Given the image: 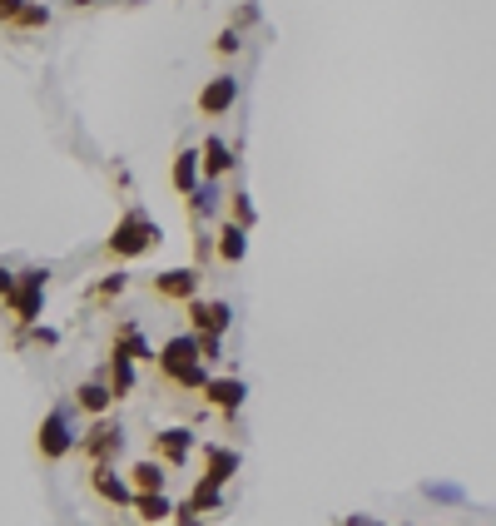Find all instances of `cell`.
I'll return each mask as SVG.
<instances>
[{"instance_id":"6da1fadb","label":"cell","mask_w":496,"mask_h":526,"mask_svg":"<svg viewBox=\"0 0 496 526\" xmlns=\"http://www.w3.org/2000/svg\"><path fill=\"white\" fill-rule=\"evenodd\" d=\"M154 368H159V378L169 383V388H179V393H204L209 388V363H204V348H199V333H174L164 348H159V358H154Z\"/></svg>"},{"instance_id":"7a4b0ae2","label":"cell","mask_w":496,"mask_h":526,"mask_svg":"<svg viewBox=\"0 0 496 526\" xmlns=\"http://www.w3.org/2000/svg\"><path fill=\"white\" fill-rule=\"evenodd\" d=\"M159 239H164V234H159V224H154L144 209H124L120 224H115V229H110V239H105V254H110V259H120V263L144 259Z\"/></svg>"},{"instance_id":"3957f363","label":"cell","mask_w":496,"mask_h":526,"mask_svg":"<svg viewBox=\"0 0 496 526\" xmlns=\"http://www.w3.org/2000/svg\"><path fill=\"white\" fill-rule=\"evenodd\" d=\"M70 407L75 402H60V407H50L45 417H40V427H35V457L40 462H65L75 447H80V432H75V417H70Z\"/></svg>"},{"instance_id":"277c9868","label":"cell","mask_w":496,"mask_h":526,"mask_svg":"<svg viewBox=\"0 0 496 526\" xmlns=\"http://www.w3.org/2000/svg\"><path fill=\"white\" fill-rule=\"evenodd\" d=\"M45 293H50V268H20V278H15V298L5 303V313H10V323L15 328H35V318H40V308H45Z\"/></svg>"},{"instance_id":"5b68a950","label":"cell","mask_w":496,"mask_h":526,"mask_svg":"<svg viewBox=\"0 0 496 526\" xmlns=\"http://www.w3.org/2000/svg\"><path fill=\"white\" fill-rule=\"evenodd\" d=\"M75 452H80L90 467H95V462H120V452H124V427L115 422V417H110V412H105V417H95V422L80 432V447H75Z\"/></svg>"},{"instance_id":"8992f818","label":"cell","mask_w":496,"mask_h":526,"mask_svg":"<svg viewBox=\"0 0 496 526\" xmlns=\"http://www.w3.org/2000/svg\"><path fill=\"white\" fill-rule=\"evenodd\" d=\"M184 313H189V333H199V338H224L234 328V308L224 298H194V303H184Z\"/></svg>"},{"instance_id":"52a82bcc","label":"cell","mask_w":496,"mask_h":526,"mask_svg":"<svg viewBox=\"0 0 496 526\" xmlns=\"http://www.w3.org/2000/svg\"><path fill=\"white\" fill-rule=\"evenodd\" d=\"M199 283H204L199 263H194V268H164V273L149 278V288H154L159 303H194V298H199Z\"/></svg>"},{"instance_id":"ba28073f","label":"cell","mask_w":496,"mask_h":526,"mask_svg":"<svg viewBox=\"0 0 496 526\" xmlns=\"http://www.w3.org/2000/svg\"><path fill=\"white\" fill-rule=\"evenodd\" d=\"M194 447H199V437H194L189 427H159V432L149 437V457H159L164 467H184V462L194 457Z\"/></svg>"},{"instance_id":"9c48e42d","label":"cell","mask_w":496,"mask_h":526,"mask_svg":"<svg viewBox=\"0 0 496 526\" xmlns=\"http://www.w3.org/2000/svg\"><path fill=\"white\" fill-rule=\"evenodd\" d=\"M234 105H239V80H234V75L204 80V90H199V115H204V120H224Z\"/></svg>"},{"instance_id":"30bf717a","label":"cell","mask_w":496,"mask_h":526,"mask_svg":"<svg viewBox=\"0 0 496 526\" xmlns=\"http://www.w3.org/2000/svg\"><path fill=\"white\" fill-rule=\"evenodd\" d=\"M199 164H204V179L219 184V179H229V174L239 169V154H234V144H229L224 134H204V144H199Z\"/></svg>"},{"instance_id":"8fae6325","label":"cell","mask_w":496,"mask_h":526,"mask_svg":"<svg viewBox=\"0 0 496 526\" xmlns=\"http://www.w3.org/2000/svg\"><path fill=\"white\" fill-rule=\"evenodd\" d=\"M90 492L100 502H110V507H134V487H129V477L115 472V462H95L90 467Z\"/></svg>"},{"instance_id":"7c38bea8","label":"cell","mask_w":496,"mask_h":526,"mask_svg":"<svg viewBox=\"0 0 496 526\" xmlns=\"http://www.w3.org/2000/svg\"><path fill=\"white\" fill-rule=\"evenodd\" d=\"M199 184H204L199 149H194V144H184V149L174 154V164H169V189H174L179 199H189V194H199Z\"/></svg>"},{"instance_id":"4fadbf2b","label":"cell","mask_w":496,"mask_h":526,"mask_svg":"<svg viewBox=\"0 0 496 526\" xmlns=\"http://www.w3.org/2000/svg\"><path fill=\"white\" fill-rule=\"evenodd\" d=\"M199 462H204L199 477H209V482H219V487H229V482L239 477V452L224 447V442H199Z\"/></svg>"},{"instance_id":"5bb4252c","label":"cell","mask_w":496,"mask_h":526,"mask_svg":"<svg viewBox=\"0 0 496 526\" xmlns=\"http://www.w3.org/2000/svg\"><path fill=\"white\" fill-rule=\"evenodd\" d=\"M204 402L224 417V422H234L239 417V407H244V397H248V388H244V378H209V388H204Z\"/></svg>"},{"instance_id":"9a60e30c","label":"cell","mask_w":496,"mask_h":526,"mask_svg":"<svg viewBox=\"0 0 496 526\" xmlns=\"http://www.w3.org/2000/svg\"><path fill=\"white\" fill-rule=\"evenodd\" d=\"M70 402H75L85 417H105V412L115 407V393H110V383H105V378H85V383H75Z\"/></svg>"},{"instance_id":"2e32d148","label":"cell","mask_w":496,"mask_h":526,"mask_svg":"<svg viewBox=\"0 0 496 526\" xmlns=\"http://www.w3.org/2000/svg\"><path fill=\"white\" fill-rule=\"evenodd\" d=\"M214 254H219V263H229V268L244 263L248 259V229L244 224H234V219L219 224V234H214Z\"/></svg>"},{"instance_id":"e0dca14e","label":"cell","mask_w":496,"mask_h":526,"mask_svg":"<svg viewBox=\"0 0 496 526\" xmlns=\"http://www.w3.org/2000/svg\"><path fill=\"white\" fill-rule=\"evenodd\" d=\"M129 512H134L144 526L174 522V502H169V492H134V507H129Z\"/></svg>"},{"instance_id":"ac0fdd59","label":"cell","mask_w":496,"mask_h":526,"mask_svg":"<svg viewBox=\"0 0 496 526\" xmlns=\"http://www.w3.org/2000/svg\"><path fill=\"white\" fill-rule=\"evenodd\" d=\"M110 348L129 353L134 363H154V358H159V348H149V338H144V328H139V323H120V328H115V343H110Z\"/></svg>"},{"instance_id":"d6986e66","label":"cell","mask_w":496,"mask_h":526,"mask_svg":"<svg viewBox=\"0 0 496 526\" xmlns=\"http://www.w3.org/2000/svg\"><path fill=\"white\" fill-rule=\"evenodd\" d=\"M105 383H110L115 402H124V397L134 393V358H129V353L110 348V363H105Z\"/></svg>"},{"instance_id":"ffe728a7","label":"cell","mask_w":496,"mask_h":526,"mask_svg":"<svg viewBox=\"0 0 496 526\" xmlns=\"http://www.w3.org/2000/svg\"><path fill=\"white\" fill-rule=\"evenodd\" d=\"M124 477H129V487H134V492H164V462H159V457L134 462Z\"/></svg>"},{"instance_id":"44dd1931","label":"cell","mask_w":496,"mask_h":526,"mask_svg":"<svg viewBox=\"0 0 496 526\" xmlns=\"http://www.w3.org/2000/svg\"><path fill=\"white\" fill-rule=\"evenodd\" d=\"M189 507H194L199 517L224 512V487H219V482H209V477H199V482H194V492H189Z\"/></svg>"},{"instance_id":"7402d4cb","label":"cell","mask_w":496,"mask_h":526,"mask_svg":"<svg viewBox=\"0 0 496 526\" xmlns=\"http://www.w3.org/2000/svg\"><path fill=\"white\" fill-rule=\"evenodd\" d=\"M45 25H50V10H45L40 0H30V5H25V10L15 15V25H10V35H40Z\"/></svg>"},{"instance_id":"603a6c76","label":"cell","mask_w":496,"mask_h":526,"mask_svg":"<svg viewBox=\"0 0 496 526\" xmlns=\"http://www.w3.org/2000/svg\"><path fill=\"white\" fill-rule=\"evenodd\" d=\"M124 288H129V273L120 268V273H105L100 283H90V288H85V298H90V303H115Z\"/></svg>"},{"instance_id":"cb8c5ba5","label":"cell","mask_w":496,"mask_h":526,"mask_svg":"<svg viewBox=\"0 0 496 526\" xmlns=\"http://www.w3.org/2000/svg\"><path fill=\"white\" fill-rule=\"evenodd\" d=\"M229 219H234V224H244V229L258 224V209H253V199H248L244 189H234V194H229Z\"/></svg>"},{"instance_id":"d4e9b609","label":"cell","mask_w":496,"mask_h":526,"mask_svg":"<svg viewBox=\"0 0 496 526\" xmlns=\"http://www.w3.org/2000/svg\"><path fill=\"white\" fill-rule=\"evenodd\" d=\"M239 45H244V30H239V25H229V30H219L214 55H239Z\"/></svg>"},{"instance_id":"484cf974","label":"cell","mask_w":496,"mask_h":526,"mask_svg":"<svg viewBox=\"0 0 496 526\" xmlns=\"http://www.w3.org/2000/svg\"><path fill=\"white\" fill-rule=\"evenodd\" d=\"M15 278H20V273H10V268L0 263V308H5V303L15 298Z\"/></svg>"},{"instance_id":"4316f807","label":"cell","mask_w":496,"mask_h":526,"mask_svg":"<svg viewBox=\"0 0 496 526\" xmlns=\"http://www.w3.org/2000/svg\"><path fill=\"white\" fill-rule=\"evenodd\" d=\"M25 5H30V0H0V25L10 30V25H15V15H20Z\"/></svg>"},{"instance_id":"83f0119b","label":"cell","mask_w":496,"mask_h":526,"mask_svg":"<svg viewBox=\"0 0 496 526\" xmlns=\"http://www.w3.org/2000/svg\"><path fill=\"white\" fill-rule=\"evenodd\" d=\"M30 343H40V348H55V343H60V333H55V328H30Z\"/></svg>"},{"instance_id":"f1b7e54d","label":"cell","mask_w":496,"mask_h":526,"mask_svg":"<svg viewBox=\"0 0 496 526\" xmlns=\"http://www.w3.org/2000/svg\"><path fill=\"white\" fill-rule=\"evenodd\" d=\"M174 526H204V522H199V512L184 502V507H174Z\"/></svg>"},{"instance_id":"f546056e","label":"cell","mask_w":496,"mask_h":526,"mask_svg":"<svg viewBox=\"0 0 496 526\" xmlns=\"http://www.w3.org/2000/svg\"><path fill=\"white\" fill-rule=\"evenodd\" d=\"M338 526H382L377 517H368V512H353V517H343Z\"/></svg>"},{"instance_id":"4dcf8cb0","label":"cell","mask_w":496,"mask_h":526,"mask_svg":"<svg viewBox=\"0 0 496 526\" xmlns=\"http://www.w3.org/2000/svg\"><path fill=\"white\" fill-rule=\"evenodd\" d=\"M70 5H75V10H90V5H100V0H70Z\"/></svg>"},{"instance_id":"1f68e13d","label":"cell","mask_w":496,"mask_h":526,"mask_svg":"<svg viewBox=\"0 0 496 526\" xmlns=\"http://www.w3.org/2000/svg\"><path fill=\"white\" fill-rule=\"evenodd\" d=\"M164 526H174V522H164Z\"/></svg>"},{"instance_id":"d6a6232c","label":"cell","mask_w":496,"mask_h":526,"mask_svg":"<svg viewBox=\"0 0 496 526\" xmlns=\"http://www.w3.org/2000/svg\"><path fill=\"white\" fill-rule=\"evenodd\" d=\"M110 526H115V522H110Z\"/></svg>"}]
</instances>
